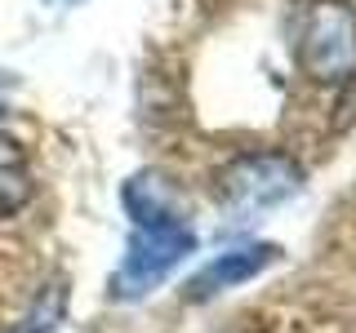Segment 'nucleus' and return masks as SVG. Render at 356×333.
<instances>
[{
	"label": "nucleus",
	"mask_w": 356,
	"mask_h": 333,
	"mask_svg": "<svg viewBox=\"0 0 356 333\" xmlns=\"http://www.w3.org/2000/svg\"><path fill=\"white\" fill-rule=\"evenodd\" d=\"M196 249V231L187 222H165V227H134L129 249L120 266L111 271V298L116 302H138L147 298L170 271H178Z\"/></svg>",
	"instance_id": "nucleus-1"
},
{
	"label": "nucleus",
	"mask_w": 356,
	"mask_h": 333,
	"mask_svg": "<svg viewBox=\"0 0 356 333\" xmlns=\"http://www.w3.org/2000/svg\"><path fill=\"white\" fill-rule=\"evenodd\" d=\"M298 191H303V169L285 155H245L222 173V209L241 227L259 222V214L285 205Z\"/></svg>",
	"instance_id": "nucleus-2"
},
{
	"label": "nucleus",
	"mask_w": 356,
	"mask_h": 333,
	"mask_svg": "<svg viewBox=\"0 0 356 333\" xmlns=\"http://www.w3.org/2000/svg\"><path fill=\"white\" fill-rule=\"evenodd\" d=\"M303 71L316 80H348L356 76V14L339 0H316L303 18V44H298Z\"/></svg>",
	"instance_id": "nucleus-3"
},
{
	"label": "nucleus",
	"mask_w": 356,
	"mask_h": 333,
	"mask_svg": "<svg viewBox=\"0 0 356 333\" xmlns=\"http://www.w3.org/2000/svg\"><path fill=\"white\" fill-rule=\"evenodd\" d=\"M276 244H241V249H227L218 253L209 266H200V271L187 280V298H214L222 293V289H236L245 280H254L259 271H267V266L276 262Z\"/></svg>",
	"instance_id": "nucleus-4"
},
{
	"label": "nucleus",
	"mask_w": 356,
	"mask_h": 333,
	"mask_svg": "<svg viewBox=\"0 0 356 333\" xmlns=\"http://www.w3.org/2000/svg\"><path fill=\"white\" fill-rule=\"evenodd\" d=\"M120 200H125L134 227H165V222H183L174 209V196L170 187L161 182L156 173H134L125 182V191H120Z\"/></svg>",
	"instance_id": "nucleus-5"
},
{
	"label": "nucleus",
	"mask_w": 356,
	"mask_h": 333,
	"mask_svg": "<svg viewBox=\"0 0 356 333\" xmlns=\"http://www.w3.org/2000/svg\"><path fill=\"white\" fill-rule=\"evenodd\" d=\"M67 280H49L36 293V302H31V311L22 316V325H18V333H54L63 325V316H67Z\"/></svg>",
	"instance_id": "nucleus-6"
},
{
	"label": "nucleus",
	"mask_w": 356,
	"mask_h": 333,
	"mask_svg": "<svg viewBox=\"0 0 356 333\" xmlns=\"http://www.w3.org/2000/svg\"><path fill=\"white\" fill-rule=\"evenodd\" d=\"M67 5H81V0H67Z\"/></svg>",
	"instance_id": "nucleus-7"
}]
</instances>
